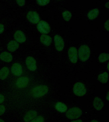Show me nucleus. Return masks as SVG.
I'll return each instance as SVG.
<instances>
[{
  "mask_svg": "<svg viewBox=\"0 0 109 122\" xmlns=\"http://www.w3.org/2000/svg\"><path fill=\"white\" fill-rule=\"evenodd\" d=\"M90 54L89 47L86 45L81 46L78 50V56L79 59L82 61H87L90 58Z\"/></svg>",
  "mask_w": 109,
  "mask_h": 122,
  "instance_id": "obj_1",
  "label": "nucleus"
},
{
  "mask_svg": "<svg viewBox=\"0 0 109 122\" xmlns=\"http://www.w3.org/2000/svg\"><path fill=\"white\" fill-rule=\"evenodd\" d=\"M48 88L46 85H40L35 87L32 89V94L34 98L42 97L48 92Z\"/></svg>",
  "mask_w": 109,
  "mask_h": 122,
  "instance_id": "obj_2",
  "label": "nucleus"
},
{
  "mask_svg": "<svg viewBox=\"0 0 109 122\" xmlns=\"http://www.w3.org/2000/svg\"><path fill=\"white\" fill-rule=\"evenodd\" d=\"M82 111L78 107H73L69 109L66 112V116L71 120L78 119L82 115Z\"/></svg>",
  "mask_w": 109,
  "mask_h": 122,
  "instance_id": "obj_3",
  "label": "nucleus"
},
{
  "mask_svg": "<svg viewBox=\"0 0 109 122\" xmlns=\"http://www.w3.org/2000/svg\"><path fill=\"white\" fill-rule=\"evenodd\" d=\"M73 91L76 96H82L86 92V89L83 83L78 82L76 83L73 87Z\"/></svg>",
  "mask_w": 109,
  "mask_h": 122,
  "instance_id": "obj_4",
  "label": "nucleus"
},
{
  "mask_svg": "<svg viewBox=\"0 0 109 122\" xmlns=\"http://www.w3.org/2000/svg\"><path fill=\"white\" fill-rule=\"evenodd\" d=\"M37 29L40 33L46 34L50 32L51 27L49 24L45 21L41 20L38 23Z\"/></svg>",
  "mask_w": 109,
  "mask_h": 122,
  "instance_id": "obj_5",
  "label": "nucleus"
},
{
  "mask_svg": "<svg viewBox=\"0 0 109 122\" xmlns=\"http://www.w3.org/2000/svg\"><path fill=\"white\" fill-rule=\"evenodd\" d=\"M54 41L56 49L58 51H62L64 47V42L62 37L58 34L55 35L54 37Z\"/></svg>",
  "mask_w": 109,
  "mask_h": 122,
  "instance_id": "obj_6",
  "label": "nucleus"
},
{
  "mask_svg": "<svg viewBox=\"0 0 109 122\" xmlns=\"http://www.w3.org/2000/svg\"><path fill=\"white\" fill-rule=\"evenodd\" d=\"M68 56L70 61L73 64L76 63L78 60V51L74 47H71L69 50Z\"/></svg>",
  "mask_w": 109,
  "mask_h": 122,
  "instance_id": "obj_7",
  "label": "nucleus"
},
{
  "mask_svg": "<svg viewBox=\"0 0 109 122\" xmlns=\"http://www.w3.org/2000/svg\"><path fill=\"white\" fill-rule=\"evenodd\" d=\"M28 20L33 24H37L40 21V17L39 14L35 11H29L27 16Z\"/></svg>",
  "mask_w": 109,
  "mask_h": 122,
  "instance_id": "obj_8",
  "label": "nucleus"
},
{
  "mask_svg": "<svg viewBox=\"0 0 109 122\" xmlns=\"http://www.w3.org/2000/svg\"><path fill=\"white\" fill-rule=\"evenodd\" d=\"M26 64L28 68L32 71H35L37 69L36 61L33 57L29 56L26 60Z\"/></svg>",
  "mask_w": 109,
  "mask_h": 122,
  "instance_id": "obj_9",
  "label": "nucleus"
},
{
  "mask_svg": "<svg viewBox=\"0 0 109 122\" xmlns=\"http://www.w3.org/2000/svg\"><path fill=\"white\" fill-rule=\"evenodd\" d=\"M11 71L12 74L15 76H20L23 72L22 67L19 63H15L11 67Z\"/></svg>",
  "mask_w": 109,
  "mask_h": 122,
  "instance_id": "obj_10",
  "label": "nucleus"
},
{
  "mask_svg": "<svg viewBox=\"0 0 109 122\" xmlns=\"http://www.w3.org/2000/svg\"><path fill=\"white\" fill-rule=\"evenodd\" d=\"M29 79L27 77H22L18 78L16 82L18 87L23 88L26 87L29 82Z\"/></svg>",
  "mask_w": 109,
  "mask_h": 122,
  "instance_id": "obj_11",
  "label": "nucleus"
},
{
  "mask_svg": "<svg viewBox=\"0 0 109 122\" xmlns=\"http://www.w3.org/2000/svg\"><path fill=\"white\" fill-rule=\"evenodd\" d=\"M14 37L16 41L19 43H24L26 41L25 35L23 32L20 30H17L15 32Z\"/></svg>",
  "mask_w": 109,
  "mask_h": 122,
  "instance_id": "obj_12",
  "label": "nucleus"
},
{
  "mask_svg": "<svg viewBox=\"0 0 109 122\" xmlns=\"http://www.w3.org/2000/svg\"><path fill=\"white\" fill-rule=\"evenodd\" d=\"M37 112L36 111H29L25 115L24 120L25 122H29L37 117Z\"/></svg>",
  "mask_w": 109,
  "mask_h": 122,
  "instance_id": "obj_13",
  "label": "nucleus"
},
{
  "mask_svg": "<svg viewBox=\"0 0 109 122\" xmlns=\"http://www.w3.org/2000/svg\"><path fill=\"white\" fill-rule=\"evenodd\" d=\"M0 59L3 61L10 62L13 60V56L12 54L9 52L4 51L0 54Z\"/></svg>",
  "mask_w": 109,
  "mask_h": 122,
  "instance_id": "obj_14",
  "label": "nucleus"
},
{
  "mask_svg": "<svg viewBox=\"0 0 109 122\" xmlns=\"http://www.w3.org/2000/svg\"><path fill=\"white\" fill-rule=\"evenodd\" d=\"M93 105L95 109L98 111L102 109L104 106V104L101 99L98 97L95 98L93 102Z\"/></svg>",
  "mask_w": 109,
  "mask_h": 122,
  "instance_id": "obj_15",
  "label": "nucleus"
},
{
  "mask_svg": "<svg viewBox=\"0 0 109 122\" xmlns=\"http://www.w3.org/2000/svg\"><path fill=\"white\" fill-rule=\"evenodd\" d=\"M40 41L43 44L46 46H49L52 42V39L48 35L43 34L41 36Z\"/></svg>",
  "mask_w": 109,
  "mask_h": 122,
  "instance_id": "obj_16",
  "label": "nucleus"
},
{
  "mask_svg": "<svg viewBox=\"0 0 109 122\" xmlns=\"http://www.w3.org/2000/svg\"><path fill=\"white\" fill-rule=\"evenodd\" d=\"M18 43L16 41H12L9 42L7 44V48L8 50L11 52L16 51L19 47Z\"/></svg>",
  "mask_w": 109,
  "mask_h": 122,
  "instance_id": "obj_17",
  "label": "nucleus"
},
{
  "mask_svg": "<svg viewBox=\"0 0 109 122\" xmlns=\"http://www.w3.org/2000/svg\"><path fill=\"white\" fill-rule=\"evenodd\" d=\"M55 108L57 111L62 113L66 112L68 109L67 106L61 102H57L56 103L55 105Z\"/></svg>",
  "mask_w": 109,
  "mask_h": 122,
  "instance_id": "obj_18",
  "label": "nucleus"
},
{
  "mask_svg": "<svg viewBox=\"0 0 109 122\" xmlns=\"http://www.w3.org/2000/svg\"><path fill=\"white\" fill-rule=\"evenodd\" d=\"M9 73V70L7 67H4L0 70V79L4 80L6 79Z\"/></svg>",
  "mask_w": 109,
  "mask_h": 122,
  "instance_id": "obj_19",
  "label": "nucleus"
},
{
  "mask_svg": "<svg viewBox=\"0 0 109 122\" xmlns=\"http://www.w3.org/2000/svg\"><path fill=\"white\" fill-rule=\"evenodd\" d=\"M99 11L98 9L95 8L89 11L88 13V18L90 20H93L95 19L98 16Z\"/></svg>",
  "mask_w": 109,
  "mask_h": 122,
  "instance_id": "obj_20",
  "label": "nucleus"
},
{
  "mask_svg": "<svg viewBox=\"0 0 109 122\" xmlns=\"http://www.w3.org/2000/svg\"><path fill=\"white\" fill-rule=\"evenodd\" d=\"M109 74L108 72H105L99 74L98 76V80L102 83H106L108 82Z\"/></svg>",
  "mask_w": 109,
  "mask_h": 122,
  "instance_id": "obj_21",
  "label": "nucleus"
},
{
  "mask_svg": "<svg viewBox=\"0 0 109 122\" xmlns=\"http://www.w3.org/2000/svg\"><path fill=\"white\" fill-rule=\"evenodd\" d=\"M109 59V55L108 53H102L99 55L98 57V60L101 63L108 61Z\"/></svg>",
  "mask_w": 109,
  "mask_h": 122,
  "instance_id": "obj_22",
  "label": "nucleus"
},
{
  "mask_svg": "<svg viewBox=\"0 0 109 122\" xmlns=\"http://www.w3.org/2000/svg\"><path fill=\"white\" fill-rule=\"evenodd\" d=\"M72 16L71 13L70 11L68 10H66L64 11L63 13V17L64 20L67 21H69L71 19Z\"/></svg>",
  "mask_w": 109,
  "mask_h": 122,
  "instance_id": "obj_23",
  "label": "nucleus"
},
{
  "mask_svg": "<svg viewBox=\"0 0 109 122\" xmlns=\"http://www.w3.org/2000/svg\"><path fill=\"white\" fill-rule=\"evenodd\" d=\"M44 119L41 116H37L29 122H44Z\"/></svg>",
  "mask_w": 109,
  "mask_h": 122,
  "instance_id": "obj_24",
  "label": "nucleus"
},
{
  "mask_svg": "<svg viewBox=\"0 0 109 122\" xmlns=\"http://www.w3.org/2000/svg\"><path fill=\"white\" fill-rule=\"evenodd\" d=\"M38 4L40 5L45 6L48 4L50 2V0H37Z\"/></svg>",
  "mask_w": 109,
  "mask_h": 122,
  "instance_id": "obj_25",
  "label": "nucleus"
},
{
  "mask_svg": "<svg viewBox=\"0 0 109 122\" xmlns=\"http://www.w3.org/2000/svg\"><path fill=\"white\" fill-rule=\"evenodd\" d=\"M5 110V107L3 105H0V116L3 115L4 113Z\"/></svg>",
  "mask_w": 109,
  "mask_h": 122,
  "instance_id": "obj_26",
  "label": "nucleus"
},
{
  "mask_svg": "<svg viewBox=\"0 0 109 122\" xmlns=\"http://www.w3.org/2000/svg\"><path fill=\"white\" fill-rule=\"evenodd\" d=\"M16 2L18 5L20 6H23L25 4V0H17Z\"/></svg>",
  "mask_w": 109,
  "mask_h": 122,
  "instance_id": "obj_27",
  "label": "nucleus"
},
{
  "mask_svg": "<svg viewBox=\"0 0 109 122\" xmlns=\"http://www.w3.org/2000/svg\"><path fill=\"white\" fill-rule=\"evenodd\" d=\"M104 26L105 29L108 31H109V20H107V21L105 23V24H104Z\"/></svg>",
  "mask_w": 109,
  "mask_h": 122,
  "instance_id": "obj_28",
  "label": "nucleus"
},
{
  "mask_svg": "<svg viewBox=\"0 0 109 122\" xmlns=\"http://www.w3.org/2000/svg\"><path fill=\"white\" fill-rule=\"evenodd\" d=\"M4 30V25L2 24H0V34L3 32Z\"/></svg>",
  "mask_w": 109,
  "mask_h": 122,
  "instance_id": "obj_29",
  "label": "nucleus"
},
{
  "mask_svg": "<svg viewBox=\"0 0 109 122\" xmlns=\"http://www.w3.org/2000/svg\"><path fill=\"white\" fill-rule=\"evenodd\" d=\"M5 97L2 94L0 93V104H1L4 102Z\"/></svg>",
  "mask_w": 109,
  "mask_h": 122,
  "instance_id": "obj_30",
  "label": "nucleus"
},
{
  "mask_svg": "<svg viewBox=\"0 0 109 122\" xmlns=\"http://www.w3.org/2000/svg\"><path fill=\"white\" fill-rule=\"evenodd\" d=\"M71 122H83L82 120H76V121H72Z\"/></svg>",
  "mask_w": 109,
  "mask_h": 122,
  "instance_id": "obj_31",
  "label": "nucleus"
},
{
  "mask_svg": "<svg viewBox=\"0 0 109 122\" xmlns=\"http://www.w3.org/2000/svg\"><path fill=\"white\" fill-rule=\"evenodd\" d=\"M105 6L107 8H109V2H108L106 4V5H105Z\"/></svg>",
  "mask_w": 109,
  "mask_h": 122,
  "instance_id": "obj_32",
  "label": "nucleus"
},
{
  "mask_svg": "<svg viewBox=\"0 0 109 122\" xmlns=\"http://www.w3.org/2000/svg\"><path fill=\"white\" fill-rule=\"evenodd\" d=\"M109 92H108V94H107V96H106V99H107L108 101H109Z\"/></svg>",
  "mask_w": 109,
  "mask_h": 122,
  "instance_id": "obj_33",
  "label": "nucleus"
},
{
  "mask_svg": "<svg viewBox=\"0 0 109 122\" xmlns=\"http://www.w3.org/2000/svg\"><path fill=\"white\" fill-rule=\"evenodd\" d=\"M91 122H98V121H96V120H93L91 121Z\"/></svg>",
  "mask_w": 109,
  "mask_h": 122,
  "instance_id": "obj_34",
  "label": "nucleus"
},
{
  "mask_svg": "<svg viewBox=\"0 0 109 122\" xmlns=\"http://www.w3.org/2000/svg\"><path fill=\"white\" fill-rule=\"evenodd\" d=\"M0 122H5L2 119H0Z\"/></svg>",
  "mask_w": 109,
  "mask_h": 122,
  "instance_id": "obj_35",
  "label": "nucleus"
},
{
  "mask_svg": "<svg viewBox=\"0 0 109 122\" xmlns=\"http://www.w3.org/2000/svg\"><path fill=\"white\" fill-rule=\"evenodd\" d=\"M109 63L108 64V67H107V68H108V71L109 70Z\"/></svg>",
  "mask_w": 109,
  "mask_h": 122,
  "instance_id": "obj_36",
  "label": "nucleus"
}]
</instances>
